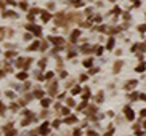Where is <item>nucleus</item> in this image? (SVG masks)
Returning a JSON list of instances; mask_svg holds the SVG:
<instances>
[{"label": "nucleus", "mask_w": 146, "mask_h": 136, "mask_svg": "<svg viewBox=\"0 0 146 136\" xmlns=\"http://www.w3.org/2000/svg\"><path fill=\"white\" fill-rule=\"evenodd\" d=\"M27 29H29V30H34L35 34H40V29H39V27H35V26H32V24L27 26Z\"/></svg>", "instance_id": "1"}, {"label": "nucleus", "mask_w": 146, "mask_h": 136, "mask_svg": "<svg viewBox=\"0 0 146 136\" xmlns=\"http://www.w3.org/2000/svg\"><path fill=\"white\" fill-rule=\"evenodd\" d=\"M5 109H3V106H2V104H0V114H2V112H3Z\"/></svg>", "instance_id": "3"}, {"label": "nucleus", "mask_w": 146, "mask_h": 136, "mask_svg": "<svg viewBox=\"0 0 146 136\" xmlns=\"http://www.w3.org/2000/svg\"><path fill=\"white\" fill-rule=\"evenodd\" d=\"M50 19V15L48 13H43V21H48Z\"/></svg>", "instance_id": "2"}]
</instances>
